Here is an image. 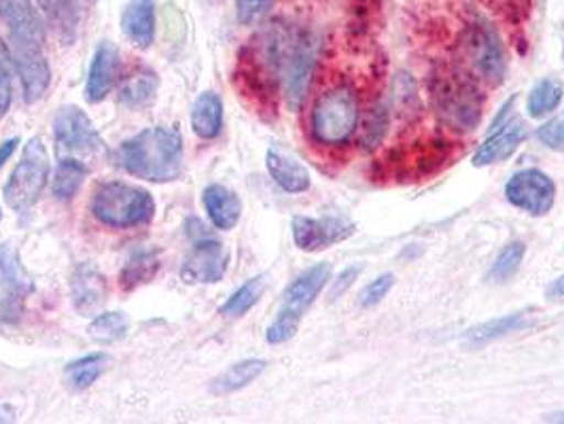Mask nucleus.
Listing matches in <instances>:
<instances>
[{
	"label": "nucleus",
	"instance_id": "obj_1",
	"mask_svg": "<svg viewBox=\"0 0 564 424\" xmlns=\"http://www.w3.org/2000/svg\"><path fill=\"white\" fill-rule=\"evenodd\" d=\"M314 77L306 113L308 146L325 164L341 166L359 153L367 111L384 100L387 59L357 41L344 56L321 59Z\"/></svg>",
	"mask_w": 564,
	"mask_h": 424
},
{
	"label": "nucleus",
	"instance_id": "obj_10",
	"mask_svg": "<svg viewBox=\"0 0 564 424\" xmlns=\"http://www.w3.org/2000/svg\"><path fill=\"white\" fill-rule=\"evenodd\" d=\"M50 181V153L39 137L24 144L22 157L2 187V198L15 213H26L36 204Z\"/></svg>",
	"mask_w": 564,
	"mask_h": 424
},
{
	"label": "nucleus",
	"instance_id": "obj_27",
	"mask_svg": "<svg viewBox=\"0 0 564 424\" xmlns=\"http://www.w3.org/2000/svg\"><path fill=\"white\" fill-rule=\"evenodd\" d=\"M268 363L263 359H247L240 361L236 366L224 371L215 382H213V393L215 395H231L238 393L242 389H247L249 384H253L254 380L265 371Z\"/></svg>",
	"mask_w": 564,
	"mask_h": 424
},
{
	"label": "nucleus",
	"instance_id": "obj_36",
	"mask_svg": "<svg viewBox=\"0 0 564 424\" xmlns=\"http://www.w3.org/2000/svg\"><path fill=\"white\" fill-rule=\"evenodd\" d=\"M272 4L274 0H236V18L240 24L251 26L268 13Z\"/></svg>",
	"mask_w": 564,
	"mask_h": 424
},
{
	"label": "nucleus",
	"instance_id": "obj_29",
	"mask_svg": "<svg viewBox=\"0 0 564 424\" xmlns=\"http://www.w3.org/2000/svg\"><path fill=\"white\" fill-rule=\"evenodd\" d=\"M130 329V320L123 312H102L98 314L89 327L87 334L96 344H117L128 336Z\"/></svg>",
	"mask_w": 564,
	"mask_h": 424
},
{
	"label": "nucleus",
	"instance_id": "obj_7",
	"mask_svg": "<svg viewBox=\"0 0 564 424\" xmlns=\"http://www.w3.org/2000/svg\"><path fill=\"white\" fill-rule=\"evenodd\" d=\"M89 213L100 226L134 229L153 221L155 199L139 185L107 181L96 187L89 202Z\"/></svg>",
	"mask_w": 564,
	"mask_h": 424
},
{
	"label": "nucleus",
	"instance_id": "obj_6",
	"mask_svg": "<svg viewBox=\"0 0 564 424\" xmlns=\"http://www.w3.org/2000/svg\"><path fill=\"white\" fill-rule=\"evenodd\" d=\"M426 91L433 117L452 132L463 137L480 126L488 94L480 85L451 70L429 68Z\"/></svg>",
	"mask_w": 564,
	"mask_h": 424
},
{
	"label": "nucleus",
	"instance_id": "obj_35",
	"mask_svg": "<svg viewBox=\"0 0 564 424\" xmlns=\"http://www.w3.org/2000/svg\"><path fill=\"white\" fill-rule=\"evenodd\" d=\"M13 68L11 52L0 39V119L7 115L13 100Z\"/></svg>",
	"mask_w": 564,
	"mask_h": 424
},
{
	"label": "nucleus",
	"instance_id": "obj_41",
	"mask_svg": "<svg viewBox=\"0 0 564 424\" xmlns=\"http://www.w3.org/2000/svg\"><path fill=\"white\" fill-rule=\"evenodd\" d=\"M550 300H564V276H561V279H556L554 283L550 284L547 286V293H545Z\"/></svg>",
	"mask_w": 564,
	"mask_h": 424
},
{
	"label": "nucleus",
	"instance_id": "obj_24",
	"mask_svg": "<svg viewBox=\"0 0 564 424\" xmlns=\"http://www.w3.org/2000/svg\"><path fill=\"white\" fill-rule=\"evenodd\" d=\"M160 87L158 73L149 66H139L134 68L119 87V105L128 109H144L153 102L155 94Z\"/></svg>",
	"mask_w": 564,
	"mask_h": 424
},
{
	"label": "nucleus",
	"instance_id": "obj_16",
	"mask_svg": "<svg viewBox=\"0 0 564 424\" xmlns=\"http://www.w3.org/2000/svg\"><path fill=\"white\" fill-rule=\"evenodd\" d=\"M13 66L24 89L26 102H39L52 84V66L41 47L13 45Z\"/></svg>",
	"mask_w": 564,
	"mask_h": 424
},
{
	"label": "nucleus",
	"instance_id": "obj_21",
	"mask_svg": "<svg viewBox=\"0 0 564 424\" xmlns=\"http://www.w3.org/2000/svg\"><path fill=\"white\" fill-rule=\"evenodd\" d=\"M123 34L139 50H149L155 41V0H130L121 15Z\"/></svg>",
	"mask_w": 564,
	"mask_h": 424
},
{
	"label": "nucleus",
	"instance_id": "obj_17",
	"mask_svg": "<svg viewBox=\"0 0 564 424\" xmlns=\"http://www.w3.org/2000/svg\"><path fill=\"white\" fill-rule=\"evenodd\" d=\"M121 75V59L119 52L113 43L102 41L89 64V73H87V84H85V100L89 105H98L102 102L119 81Z\"/></svg>",
	"mask_w": 564,
	"mask_h": 424
},
{
	"label": "nucleus",
	"instance_id": "obj_23",
	"mask_svg": "<svg viewBox=\"0 0 564 424\" xmlns=\"http://www.w3.org/2000/svg\"><path fill=\"white\" fill-rule=\"evenodd\" d=\"M162 268V251L160 249H137L126 259L119 284L123 291H137L142 284L151 283Z\"/></svg>",
	"mask_w": 564,
	"mask_h": 424
},
{
	"label": "nucleus",
	"instance_id": "obj_19",
	"mask_svg": "<svg viewBox=\"0 0 564 424\" xmlns=\"http://www.w3.org/2000/svg\"><path fill=\"white\" fill-rule=\"evenodd\" d=\"M265 168L270 172L272 181L286 194H304L311 189V172L291 153L282 151L279 146L268 149Z\"/></svg>",
	"mask_w": 564,
	"mask_h": 424
},
{
	"label": "nucleus",
	"instance_id": "obj_12",
	"mask_svg": "<svg viewBox=\"0 0 564 424\" xmlns=\"http://www.w3.org/2000/svg\"><path fill=\"white\" fill-rule=\"evenodd\" d=\"M34 291V283L24 270L20 254L7 244L0 247V318L15 320Z\"/></svg>",
	"mask_w": 564,
	"mask_h": 424
},
{
	"label": "nucleus",
	"instance_id": "obj_42",
	"mask_svg": "<svg viewBox=\"0 0 564 424\" xmlns=\"http://www.w3.org/2000/svg\"><path fill=\"white\" fill-rule=\"evenodd\" d=\"M545 421H547V423H564V412L563 414H552V416H547Z\"/></svg>",
	"mask_w": 564,
	"mask_h": 424
},
{
	"label": "nucleus",
	"instance_id": "obj_38",
	"mask_svg": "<svg viewBox=\"0 0 564 424\" xmlns=\"http://www.w3.org/2000/svg\"><path fill=\"white\" fill-rule=\"evenodd\" d=\"M393 284H395V276H393V274H382V276H378L376 281H371V283L367 284L366 289L361 291V306L371 308V306H376L378 302H382V300L387 297V293L393 289Z\"/></svg>",
	"mask_w": 564,
	"mask_h": 424
},
{
	"label": "nucleus",
	"instance_id": "obj_4",
	"mask_svg": "<svg viewBox=\"0 0 564 424\" xmlns=\"http://www.w3.org/2000/svg\"><path fill=\"white\" fill-rule=\"evenodd\" d=\"M293 39V30L272 24L253 36L240 54L236 81L242 96L259 115L270 117L279 109Z\"/></svg>",
	"mask_w": 564,
	"mask_h": 424
},
{
	"label": "nucleus",
	"instance_id": "obj_2",
	"mask_svg": "<svg viewBox=\"0 0 564 424\" xmlns=\"http://www.w3.org/2000/svg\"><path fill=\"white\" fill-rule=\"evenodd\" d=\"M419 32V47L429 68L456 73L490 91L506 81L508 56L497 26L471 4L451 20H431Z\"/></svg>",
	"mask_w": 564,
	"mask_h": 424
},
{
	"label": "nucleus",
	"instance_id": "obj_25",
	"mask_svg": "<svg viewBox=\"0 0 564 424\" xmlns=\"http://www.w3.org/2000/svg\"><path fill=\"white\" fill-rule=\"evenodd\" d=\"M524 141H527V128L520 121L509 123L506 130H501L497 137L490 134V139L481 144L480 151L474 157V166H490V164L506 162Z\"/></svg>",
	"mask_w": 564,
	"mask_h": 424
},
{
	"label": "nucleus",
	"instance_id": "obj_39",
	"mask_svg": "<svg viewBox=\"0 0 564 424\" xmlns=\"http://www.w3.org/2000/svg\"><path fill=\"white\" fill-rule=\"evenodd\" d=\"M361 265H350V268H346L341 274H339L338 279L334 281V289H332V300H336L339 297L341 293H346L348 289H350V284L357 281V276L361 274Z\"/></svg>",
	"mask_w": 564,
	"mask_h": 424
},
{
	"label": "nucleus",
	"instance_id": "obj_14",
	"mask_svg": "<svg viewBox=\"0 0 564 424\" xmlns=\"http://www.w3.org/2000/svg\"><path fill=\"white\" fill-rule=\"evenodd\" d=\"M293 240L300 251L304 253H318L325 251L338 242L348 240L355 233V224L341 217H293Z\"/></svg>",
	"mask_w": 564,
	"mask_h": 424
},
{
	"label": "nucleus",
	"instance_id": "obj_9",
	"mask_svg": "<svg viewBox=\"0 0 564 424\" xmlns=\"http://www.w3.org/2000/svg\"><path fill=\"white\" fill-rule=\"evenodd\" d=\"M54 142L57 157H70L94 166L109 155L107 142L79 107H62L54 117Z\"/></svg>",
	"mask_w": 564,
	"mask_h": 424
},
{
	"label": "nucleus",
	"instance_id": "obj_43",
	"mask_svg": "<svg viewBox=\"0 0 564 424\" xmlns=\"http://www.w3.org/2000/svg\"><path fill=\"white\" fill-rule=\"evenodd\" d=\"M0 221H2V210H0Z\"/></svg>",
	"mask_w": 564,
	"mask_h": 424
},
{
	"label": "nucleus",
	"instance_id": "obj_33",
	"mask_svg": "<svg viewBox=\"0 0 564 424\" xmlns=\"http://www.w3.org/2000/svg\"><path fill=\"white\" fill-rule=\"evenodd\" d=\"M524 254H527L524 242L508 244L497 257V261L492 263V268L488 272V281L490 283H506V281H509L520 270V265L524 261Z\"/></svg>",
	"mask_w": 564,
	"mask_h": 424
},
{
	"label": "nucleus",
	"instance_id": "obj_3",
	"mask_svg": "<svg viewBox=\"0 0 564 424\" xmlns=\"http://www.w3.org/2000/svg\"><path fill=\"white\" fill-rule=\"evenodd\" d=\"M467 153V142L437 119L405 126L399 139L387 144L371 164V178L380 185H408L431 181Z\"/></svg>",
	"mask_w": 564,
	"mask_h": 424
},
{
	"label": "nucleus",
	"instance_id": "obj_34",
	"mask_svg": "<svg viewBox=\"0 0 564 424\" xmlns=\"http://www.w3.org/2000/svg\"><path fill=\"white\" fill-rule=\"evenodd\" d=\"M45 15L56 24V29L64 34H70L77 29L79 11L75 0H36Z\"/></svg>",
	"mask_w": 564,
	"mask_h": 424
},
{
	"label": "nucleus",
	"instance_id": "obj_32",
	"mask_svg": "<svg viewBox=\"0 0 564 424\" xmlns=\"http://www.w3.org/2000/svg\"><path fill=\"white\" fill-rule=\"evenodd\" d=\"M265 284H268L265 283V276H254L251 281H247L236 293H231V297L221 306V314L229 316V318L245 316L263 297Z\"/></svg>",
	"mask_w": 564,
	"mask_h": 424
},
{
	"label": "nucleus",
	"instance_id": "obj_8",
	"mask_svg": "<svg viewBox=\"0 0 564 424\" xmlns=\"http://www.w3.org/2000/svg\"><path fill=\"white\" fill-rule=\"evenodd\" d=\"M329 276H332V268L327 263H316L289 284V289L282 295L279 316L274 318V323L268 327V334H265V339L270 344H284L297 334L304 314L316 302Z\"/></svg>",
	"mask_w": 564,
	"mask_h": 424
},
{
	"label": "nucleus",
	"instance_id": "obj_18",
	"mask_svg": "<svg viewBox=\"0 0 564 424\" xmlns=\"http://www.w3.org/2000/svg\"><path fill=\"white\" fill-rule=\"evenodd\" d=\"M70 295L77 312L89 316L105 306L109 297V284L94 263H79L70 276Z\"/></svg>",
	"mask_w": 564,
	"mask_h": 424
},
{
	"label": "nucleus",
	"instance_id": "obj_15",
	"mask_svg": "<svg viewBox=\"0 0 564 424\" xmlns=\"http://www.w3.org/2000/svg\"><path fill=\"white\" fill-rule=\"evenodd\" d=\"M0 20L11 32L13 45L45 47L47 29L30 0H0Z\"/></svg>",
	"mask_w": 564,
	"mask_h": 424
},
{
	"label": "nucleus",
	"instance_id": "obj_5",
	"mask_svg": "<svg viewBox=\"0 0 564 424\" xmlns=\"http://www.w3.org/2000/svg\"><path fill=\"white\" fill-rule=\"evenodd\" d=\"M117 164L149 183H172L181 178L185 166L183 139L174 128H147L137 137L121 142L117 149Z\"/></svg>",
	"mask_w": 564,
	"mask_h": 424
},
{
	"label": "nucleus",
	"instance_id": "obj_31",
	"mask_svg": "<svg viewBox=\"0 0 564 424\" xmlns=\"http://www.w3.org/2000/svg\"><path fill=\"white\" fill-rule=\"evenodd\" d=\"M564 87L561 81L556 79H543L531 89L529 94V102H527V109L531 117H545L552 111L558 109V105L563 102Z\"/></svg>",
	"mask_w": 564,
	"mask_h": 424
},
{
	"label": "nucleus",
	"instance_id": "obj_37",
	"mask_svg": "<svg viewBox=\"0 0 564 424\" xmlns=\"http://www.w3.org/2000/svg\"><path fill=\"white\" fill-rule=\"evenodd\" d=\"M536 139L543 142L547 149L564 151V113L556 115L554 119H550L547 123H543V126L536 130Z\"/></svg>",
	"mask_w": 564,
	"mask_h": 424
},
{
	"label": "nucleus",
	"instance_id": "obj_13",
	"mask_svg": "<svg viewBox=\"0 0 564 424\" xmlns=\"http://www.w3.org/2000/svg\"><path fill=\"white\" fill-rule=\"evenodd\" d=\"M229 251L215 238H199L194 249L185 254L181 265V279L187 284L219 283L226 276Z\"/></svg>",
	"mask_w": 564,
	"mask_h": 424
},
{
	"label": "nucleus",
	"instance_id": "obj_11",
	"mask_svg": "<svg viewBox=\"0 0 564 424\" xmlns=\"http://www.w3.org/2000/svg\"><path fill=\"white\" fill-rule=\"evenodd\" d=\"M506 198L511 206H516L529 215L543 217L554 206L556 185L541 170H522L509 178L508 185H506Z\"/></svg>",
	"mask_w": 564,
	"mask_h": 424
},
{
	"label": "nucleus",
	"instance_id": "obj_20",
	"mask_svg": "<svg viewBox=\"0 0 564 424\" xmlns=\"http://www.w3.org/2000/svg\"><path fill=\"white\" fill-rule=\"evenodd\" d=\"M202 204L210 224L221 231L234 229L242 217L240 198L231 189H227L226 185H219V183H213L204 189Z\"/></svg>",
	"mask_w": 564,
	"mask_h": 424
},
{
	"label": "nucleus",
	"instance_id": "obj_28",
	"mask_svg": "<svg viewBox=\"0 0 564 424\" xmlns=\"http://www.w3.org/2000/svg\"><path fill=\"white\" fill-rule=\"evenodd\" d=\"M89 166H85L84 162L70 160V157H62L57 164L54 181H52V192L54 198L59 202H70L79 194V189L84 187L85 176L89 174Z\"/></svg>",
	"mask_w": 564,
	"mask_h": 424
},
{
	"label": "nucleus",
	"instance_id": "obj_26",
	"mask_svg": "<svg viewBox=\"0 0 564 424\" xmlns=\"http://www.w3.org/2000/svg\"><path fill=\"white\" fill-rule=\"evenodd\" d=\"M109 363H111V357L107 352H89L66 366L64 369L66 382L77 391H87L107 371Z\"/></svg>",
	"mask_w": 564,
	"mask_h": 424
},
{
	"label": "nucleus",
	"instance_id": "obj_40",
	"mask_svg": "<svg viewBox=\"0 0 564 424\" xmlns=\"http://www.w3.org/2000/svg\"><path fill=\"white\" fill-rule=\"evenodd\" d=\"M18 144H20V137H15V139H7V141L0 144V170L4 168V164L11 160V155L15 153Z\"/></svg>",
	"mask_w": 564,
	"mask_h": 424
},
{
	"label": "nucleus",
	"instance_id": "obj_30",
	"mask_svg": "<svg viewBox=\"0 0 564 424\" xmlns=\"http://www.w3.org/2000/svg\"><path fill=\"white\" fill-rule=\"evenodd\" d=\"M527 325L524 320V314H508V316H501V318H495V320H488L480 327L471 329L469 336H467V344L469 346H486L495 339L506 338L511 331H520L522 327Z\"/></svg>",
	"mask_w": 564,
	"mask_h": 424
},
{
	"label": "nucleus",
	"instance_id": "obj_22",
	"mask_svg": "<svg viewBox=\"0 0 564 424\" xmlns=\"http://www.w3.org/2000/svg\"><path fill=\"white\" fill-rule=\"evenodd\" d=\"M192 128L202 141H215L224 128V100L215 91H202L192 107Z\"/></svg>",
	"mask_w": 564,
	"mask_h": 424
}]
</instances>
